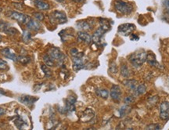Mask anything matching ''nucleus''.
Returning <instances> with one entry per match:
<instances>
[{
    "mask_svg": "<svg viewBox=\"0 0 169 130\" xmlns=\"http://www.w3.org/2000/svg\"><path fill=\"white\" fill-rule=\"evenodd\" d=\"M147 53L145 51L133 53L129 57V61L135 68H139L146 61Z\"/></svg>",
    "mask_w": 169,
    "mask_h": 130,
    "instance_id": "f257e3e1",
    "label": "nucleus"
},
{
    "mask_svg": "<svg viewBox=\"0 0 169 130\" xmlns=\"http://www.w3.org/2000/svg\"><path fill=\"white\" fill-rule=\"evenodd\" d=\"M115 9L117 13L122 15H128L132 13L133 6L132 4L122 0H117L115 3Z\"/></svg>",
    "mask_w": 169,
    "mask_h": 130,
    "instance_id": "f03ea898",
    "label": "nucleus"
},
{
    "mask_svg": "<svg viewBox=\"0 0 169 130\" xmlns=\"http://www.w3.org/2000/svg\"><path fill=\"white\" fill-rule=\"evenodd\" d=\"M50 20L52 23L65 24L68 21V17L65 13L62 11L55 10L50 14Z\"/></svg>",
    "mask_w": 169,
    "mask_h": 130,
    "instance_id": "7ed1b4c3",
    "label": "nucleus"
},
{
    "mask_svg": "<svg viewBox=\"0 0 169 130\" xmlns=\"http://www.w3.org/2000/svg\"><path fill=\"white\" fill-rule=\"evenodd\" d=\"M48 54L50 55L53 60H57L59 64H62L63 63V60L65 58V56L63 53L62 51L57 47H53V48L50 49Z\"/></svg>",
    "mask_w": 169,
    "mask_h": 130,
    "instance_id": "20e7f679",
    "label": "nucleus"
},
{
    "mask_svg": "<svg viewBox=\"0 0 169 130\" xmlns=\"http://www.w3.org/2000/svg\"><path fill=\"white\" fill-rule=\"evenodd\" d=\"M135 27L132 24H123L118 26V33L122 35L123 36H128L130 35L135 30Z\"/></svg>",
    "mask_w": 169,
    "mask_h": 130,
    "instance_id": "39448f33",
    "label": "nucleus"
},
{
    "mask_svg": "<svg viewBox=\"0 0 169 130\" xmlns=\"http://www.w3.org/2000/svg\"><path fill=\"white\" fill-rule=\"evenodd\" d=\"M10 17L13 19V20H15V21H17L19 23L23 24H26L28 22L29 20L31 19V17H29L28 16L26 15V14L20 13V12H17V11L11 12Z\"/></svg>",
    "mask_w": 169,
    "mask_h": 130,
    "instance_id": "423d86ee",
    "label": "nucleus"
},
{
    "mask_svg": "<svg viewBox=\"0 0 169 130\" xmlns=\"http://www.w3.org/2000/svg\"><path fill=\"white\" fill-rule=\"evenodd\" d=\"M160 118L162 121L167 122L169 119V102H162L160 106Z\"/></svg>",
    "mask_w": 169,
    "mask_h": 130,
    "instance_id": "0eeeda50",
    "label": "nucleus"
},
{
    "mask_svg": "<svg viewBox=\"0 0 169 130\" xmlns=\"http://www.w3.org/2000/svg\"><path fill=\"white\" fill-rule=\"evenodd\" d=\"M18 100L21 104H24L27 107H31L38 100V98L34 96H29V95H21L18 97Z\"/></svg>",
    "mask_w": 169,
    "mask_h": 130,
    "instance_id": "6e6552de",
    "label": "nucleus"
},
{
    "mask_svg": "<svg viewBox=\"0 0 169 130\" xmlns=\"http://www.w3.org/2000/svg\"><path fill=\"white\" fill-rule=\"evenodd\" d=\"M110 96L113 100L119 101L121 100V89L120 88V86L117 85L112 86L110 91Z\"/></svg>",
    "mask_w": 169,
    "mask_h": 130,
    "instance_id": "1a4fd4ad",
    "label": "nucleus"
},
{
    "mask_svg": "<svg viewBox=\"0 0 169 130\" xmlns=\"http://www.w3.org/2000/svg\"><path fill=\"white\" fill-rule=\"evenodd\" d=\"M107 31H104L103 29L101 28L100 27H99V28L97 29L95 32H94V34L92 35V41H93L94 43H96V44H101L102 43V39H103V35L106 33Z\"/></svg>",
    "mask_w": 169,
    "mask_h": 130,
    "instance_id": "9d476101",
    "label": "nucleus"
},
{
    "mask_svg": "<svg viewBox=\"0 0 169 130\" xmlns=\"http://www.w3.org/2000/svg\"><path fill=\"white\" fill-rule=\"evenodd\" d=\"M78 41L79 42H84L86 44L89 45L92 41V36L88 32L81 31L78 33Z\"/></svg>",
    "mask_w": 169,
    "mask_h": 130,
    "instance_id": "9b49d317",
    "label": "nucleus"
},
{
    "mask_svg": "<svg viewBox=\"0 0 169 130\" xmlns=\"http://www.w3.org/2000/svg\"><path fill=\"white\" fill-rule=\"evenodd\" d=\"M0 52L5 57L8 58L10 60H13V61H17V60H18V57L14 53L12 52L10 49H9V48H4L3 50H1Z\"/></svg>",
    "mask_w": 169,
    "mask_h": 130,
    "instance_id": "f8f14e48",
    "label": "nucleus"
},
{
    "mask_svg": "<svg viewBox=\"0 0 169 130\" xmlns=\"http://www.w3.org/2000/svg\"><path fill=\"white\" fill-rule=\"evenodd\" d=\"M95 116V114H94V111L91 109H86L85 111L82 113L81 115V120L84 122H89L91 121L92 118Z\"/></svg>",
    "mask_w": 169,
    "mask_h": 130,
    "instance_id": "ddd939ff",
    "label": "nucleus"
},
{
    "mask_svg": "<svg viewBox=\"0 0 169 130\" xmlns=\"http://www.w3.org/2000/svg\"><path fill=\"white\" fill-rule=\"evenodd\" d=\"M85 67L82 57H73V69L75 71L81 70Z\"/></svg>",
    "mask_w": 169,
    "mask_h": 130,
    "instance_id": "4468645a",
    "label": "nucleus"
},
{
    "mask_svg": "<svg viewBox=\"0 0 169 130\" xmlns=\"http://www.w3.org/2000/svg\"><path fill=\"white\" fill-rule=\"evenodd\" d=\"M27 28L28 30H31V31H39V29L41 28V24L34 19H30L28 22L26 24Z\"/></svg>",
    "mask_w": 169,
    "mask_h": 130,
    "instance_id": "2eb2a0df",
    "label": "nucleus"
},
{
    "mask_svg": "<svg viewBox=\"0 0 169 130\" xmlns=\"http://www.w3.org/2000/svg\"><path fill=\"white\" fill-rule=\"evenodd\" d=\"M34 6L40 10H47L50 9L49 3H46L43 0H33Z\"/></svg>",
    "mask_w": 169,
    "mask_h": 130,
    "instance_id": "dca6fc26",
    "label": "nucleus"
},
{
    "mask_svg": "<svg viewBox=\"0 0 169 130\" xmlns=\"http://www.w3.org/2000/svg\"><path fill=\"white\" fill-rule=\"evenodd\" d=\"M76 27H77L79 30L84 31H88V30H90V29L92 28V25L90 24V23L86 21H78V23L76 24Z\"/></svg>",
    "mask_w": 169,
    "mask_h": 130,
    "instance_id": "f3484780",
    "label": "nucleus"
},
{
    "mask_svg": "<svg viewBox=\"0 0 169 130\" xmlns=\"http://www.w3.org/2000/svg\"><path fill=\"white\" fill-rule=\"evenodd\" d=\"M14 124H15L16 127L19 129H22L27 125L26 122L20 116H17L16 117V118L14 119Z\"/></svg>",
    "mask_w": 169,
    "mask_h": 130,
    "instance_id": "a211bd4d",
    "label": "nucleus"
},
{
    "mask_svg": "<svg viewBox=\"0 0 169 130\" xmlns=\"http://www.w3.org/2000/svg\"><path fill=\"white\" fill-rule=\"evenodd\" d=\"M146 61L149 64L151 65V66H153V67H158L159 64L158 62L157 61L156 57H155V56H154L153 53H151V54H147V58H146Z\"/></svg>",
    "mask_w": 169,
    "mask_h": 130,
    "instance_id": "6ab92c4d",
    "label": "nucleus"
},
{
    "mask_svg": "<svg viewBox=\"0 0 169 130\" xmlns=\"http://www.w3.org/2000/svg\"><path fill=\"white\" fill-rule=\"evenodd\" d=\"M43 61H44L45 64L50 68H52L55 65V60L49 54H45L43 56Z\"/></svg>",
    "mask_w": 169,
    "mask_h": 130,
    "instance_id": "aec40b11",
    "label": "nucleus"
},
{
    "mask_svg": "<svg viewBox=\"0 0 169 130\" xmlns=\"http://www.w3.org/2000/svg\"><path fill=\"white\" fill-rule=\"evenodd\" d=\"M96 93L98 96L102 97L103 99H107L110 94L109 91L106 89H97Z\"/></svg>",
    "mask_w": 169,
    "mask_h": 130,
    "instance_id": "412c9836",
    "label": "nucleus"
},
{
    "mask_svg": "<svg viewBox=\"0 0 169 130\" xmlns=\"http://www.w3.org/2000/svg\"><path fill=\"white\" fill-rule=\"evenodd\" d=\"M99 27L107 32L110 29V24L106 19H99Z\"/></svg>",
    "mask_w": 169,
    "mask_h": 130,
    "instance_id": "4be33fe9",
    "label": "nucleus"
},
{
    "mask_svg": "<svg viewBox=\"0 0 169 130\" xmlns=\"http://www.w3.org/2000/svg\"><path fill=\"white\" fill-rule=\"evenodd\" d=\"M146 86L145 84H140V85H139L136 89H135V95H137V96H139V95H143L146 93Z\"/></svg>",
    "mask_w": 169,
    "mask_h": 130,
    "instance_id": "5701e85b",
    "label": "nucleus"
},
{
    "mask_svg": "<svg viewBox=\"0 0 169 130\" xmlns=\"http://www.w3.org/2000/svg\"><path fill=\"white\" fill-rule=\"evenodd\" d=\"M131 108L128 107V104H125V106H122V107H121L119 109V115L121 118L125 117V115H127L128 112H130Z\"/></svg>",
    "mask_w": 169,
    "mask_h": 130,
    "instance_id": "b1692460",
    "label": "nucleus"
},
{
    "mask_svg": "<svg viewBox=\"0 0 169 130\" xmlns=\"http://www.w3.org/2000/svg\"><path fill=\"white\" fill-rule=\"evenodd\" d=\"M121 75L124 77V78H128L130 76V71L128 68L127 65L123 64L121 67Z\"/></svg>",
    "mask_w": 169,
    "mask_h": 130,
    "instance_id": "393cba45",
    "label": "nucleus"
},
{
    "mask_svg": "<svg viewBox=\"0 0 169 130\" xmlns=\"http://www.w3.org/2000/svg\"><path fill=\"white\" fill-rule=\"evenodd\" d=\"M124 84H125V86H127L128 87H129L131 90H132L134 92H135V89L137 87V86H136L137 82L135 80H127L124 82Z\"/></svg>",
    "mask_w": 169,
    "mask_h": 130,
    "instance_id": "a878e982",
    "label": "nucleus"
},
{
    "mask_svg": "<svg viewBox=\"0 0 169 130\" xmlns=\"http://www.w3.org/2000/svg\"><path fill=\"white\" fill-rule=\"evenodd\" d=\"M41 68H42V71L44 72L45 76L46 77V78H50L51 76H52V71L50 69V67H48L47 65L46 64H42L41 66Z\"/></svg>",
    "mask_w": 169,
    "mask_h": 130,
    "instance_id": "bb28decb",
    "label": "nucleus"
},
{
    "mask_svg": "<svg viewBox=\"0 0 169 130\" xmlns=\"http://www.w3.org/2000/svg\"><path fill=\"white\" fill-rule=\"evenodd\" d=\"M17 61L21 63L23 65H26L31 62V58L29 57H26V56H19Z\"/></svg>",
    "mask_w": 169,
    "mask_h": 130,
    "instance_id": "cd10ccee",
    "label": "nucleus"
},
{
    "mask_svg": "<svg viewBox=\"0 0 169 130\" xmlns=\"http://www.w3.org/2000/svg\"><path fill=\"white\" fill-rule=\"evenodd\" d=\"M22 39L24 42H29L31 41V33L29 32L28 31H24L23 32V35H22Z\"/></svg>",
    "mask_w": 169,
    "mask_h": 130,
    "instance_id": "c85d7f7f",
    "label": "nucleus"
},
{
    "mask_svg": "<svg viewBox=\"0 0 169 130\" xmlns=\"http://www.w3.org/2000/svg\"><path fill=\"white\" fill-rule=\"evenodd\" d=\"M70 53L73 57H83V56H84L83 53H79L78 52V50H77L76 48L71 49Z\"/></svg>",
    "mask_w": 169,
    "mask_h": 130,
    "instance_id": "c756f323",
    "label": "nucleus"
},
{
    "mask_svg": "<svg viewBox=\"0 0 169 130\" xmlns=\"http://www.w3.org/2000/svg\"><path fill=\"white\" fill-rule=\"evenodd\" d=\"M34 18L36 19L37 21H42L44 20V14L42 13H40V12H37V13H34Z\"/></svg>",
    "mask_w": 169,
    "mask_h": 130,
    "instance_id": "7c9ffc66",
    "label": "nucleus"
},
{
    "mask_svg": "<svg viewBox=\"0 0 169 130\" xmlns=\"http://www.w3.org/2000/svg\"><path fill=\"white\" fill-rule=\"evenodd\" d=\"M6 69H8L7 63L0 58V70H6Z\"/></svg>",
    "mask_w": 169,
    "mask_h": 130,
    "instance_id": "2f4dec72",
    "label": "nucleus"
},
{
    "mask_svg": "<svg viewBox=\"0 0 169 130\" xmlns=\"http://www.w3.org/2000/svg\"><path fill=\"white\" fill-rule=\"evenodd\" d=\"M146 129H161V126L158 124H151L146 126Z\"/></svg>",
    "mask_w": 169,
    "mask_h": 130,
    "instance_id": "473e14b6",
    "label": "nucleus"
},
{
    "mask_svg": "<svg viewBox=\"0 0 169 130\" xmlns=\"http://www.w3.org/2000/svg\"><path fill=\"white\" fill-rule=\"evenodd\" d=\"M134 102V97L132 96H127V97H125V99H124V103L125 104H130Z\"/></svg>",
    "mask_w": 169,
    "mask_h": 130,
    "instance_id": "72a5a7b5",
    "label": "nucleus"
},
{
    "mask_svg": "<svg viewBox=\"0 0 169 130\" xmlns=\"http://www.w3.org/2000/svg\"><path fill=\"white\" fill-rule=\"evenodd\" d=\"M76 100H77V98H76V96H74V95H70V96H68V100H67V101L73 104H75Z\"/></svg>",
    "mask_w": 169,
    "mask_h": 130,
    "instance_id": "f704fd0d",
    "label": "nucleus"
},
{
    "mask_svg": "<svg viewBox=\"0 0 169 130\" xmlns=\"http://www.w3.org/2000/svg\"><path fill=\"white\" fill-rule=\"evenodd\" d=\"M110 70L111 71L112 73H114V74H116L117 71V66L115 64V63H111V64H110Z\"/></svg>",
    "mask_w": 169,
    "mask_h": 130,
    "instance_id": "c9c22d12",
    "label": "nucleus"
},
{
    "mask_svg": "<svg viewBox=\"0 0 169 130\" xmlns=\"http://www.w3.org/2000/svg\"><path fill=\"white\" fill-rule=\"evenodd\" d=\"M163 5L167 10H169V0H163Z\"/></svg>",
    "mask_w": 169,
    "mask_h": 130,
    "instance_id": "e433bc0d",
    "label": "nucleus"
},
{
    "mask_svg": "<svg viewBox=\"0 0 169 130\" xmlns=\"http://www.w3.org/2000/svg\"><path fill=\"white\" fill-rule=\"evenodd\" d=\"M6 114V110L2 108V107H0V116H3Z\"/></svg>",
    "mask_w": 169,
    "mask_h": 130,
    "instance_id": "4c0bfd02",
    "label": "nucleus"
},
{
    "mask_svg": "<svg viewBox=\"0 0 169 130\" xmlns=\"http://www.w3.org/2000/svg\"><path fill=\"white\" fill-rule=\"evenodd\" d=\"M133 35V37H132V40H139V37H137L136 36V35Z\"/></svg>",
    "mask_w": 169,
    "mask_h": 130,
    "instance_id": "58836bf2",
    "label": "nucleus"
},
{
    "mask_svg": "<svg viewBox=\"0 0 169 130\" xmlns=\"http://www.w3.org/2000/svg\"><path fill=\"white\" fill-rule=\"evenodd\" d=\"M73 2H75V3H84L86 0H71Z\"/></svg>",
    "mask_w": 169,
    "mask_h": 130,
    "instance_id": "ea45409f",
    "label": "nucleus"
},
{
    "mask_svg": "<svg viewBox=\"0 0 169 130\" xmlns=\"http://www.w3.org/2000/svg\"><path fill=\"white\" fill-rule=\"evenodd\" d=\"M5 94V91L2 89H0V96H2V95H4Z\"/></svg>",
    "mask_w": 169,
    "mask_h": 130,
    "instance_id": "a19ab883",
    "label": "nucleus"
},
{
    "mask_svg": "<svg viewBox=\"0 0 169 130\" xmlns=\"http://www.w3.org/2000/svg\"><path fill=\"white\" fill-rule=\"evenodd\" d=\"M56 1H57L58 3H63L64 2V0H56Z\"/></svg>",
    "mask_w": 169,
    "mask_h": 130,
    "instance_id": "79ce46f5",
    "label": "nucleus"
},
{
    "mask_svg": "<svg viewBox=\"0 0 169 130\" xmlns=\"http://www.w3.org/2000/svg\"><path fill=\"white\" fill-rule=\"evenodd\" d=\"M167 14H168V17H169V10H168V12H167Z\"/></svg>",
    "mask_w": 169,
    "mask_h": 130,
    "instance_id": "37998d69",
    "label": "nucleus"
},
{
    "mask_svg": "<svg viewBox=\"0 0 169 130\" xmlns=\"http://www.w3.org/2000/svg\"><path fill=\"white\" fill-rule=\"evenodd\" d=\"M2 42V36H1V35H0V42Z\"/></svg>",
    "mask_w": 169,
    "mask_h": 130,
    "instance_id": "c03bdc74",
    "label": "nucleus"
}]
</instances>
